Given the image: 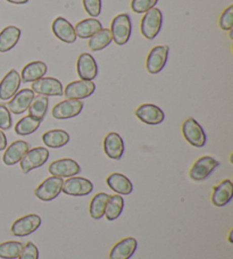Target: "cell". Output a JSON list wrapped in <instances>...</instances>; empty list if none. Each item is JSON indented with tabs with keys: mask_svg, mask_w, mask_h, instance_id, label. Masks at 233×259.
<instances>
[{
	"mask_svg": "<svg viewBox=\"0 0 233 259\" xmlns=\"http://www.w3.org/2000/svg\"><path fill=\"white\" fill-rule=\"evenodd\" d=\"M110 33L116 45L124 46L129 42L132 33V23L129 14H120L113 18Z\"/></svg>",
	"mask_w": 233,
	"mask_h": 259,
	"instance_id": "1",
	"label": "cell"
},
{
	"mask_svg": "<svg viewBox=\"0 0 233 259\" xmlns=\"http://www.w3.org/2000/svg\"><path fill=\"white\" fill-rule=\"evenodd\" d=\"M163 25V14L158 8H151L144 13L140 23V31L144 38L148 40L155 39L161 32Z\"/></svg>",
	"mask_w": 233,
	"mask_h": 259,
	"instance_id": "2",
	"label": "cell"
},
{
	"mask_svg": "<svg viewBox=\"0 0 233 259\" xmlns=\"http://www.w3.org/2000/svg\"><path fill=\"white\" fill-rule=\"evenodd\" d=\"M49 158V150L44 147H36L30 149L21 159V168L25 174L39 168L47 163Z\"/></svg>",
	"mask_w": 233,
	"mask_h": 259,
	"instance_id": "3",
	"label": "cell"
},
{
	"mask_svg": "<svg viewBox=\"0 0 233 259\" xmlns=\"http://www.w3.org/2000/svg\"><path fill=\"white\" fill-rule=\"evenodd\" d=\"M182 134L191 146L202 148L206 145V133L195 118H188L182 123Z\"/></svg>",
	"mask_w": 233,
	"mask_h": 259,
	"instance_id": "4",
	"label": "cell"
},
{
	"mask_svg": "<svg viewBox=\"0 0 233 259\" xmlns=\"http://www.w3.org/2000/svg\"><path fill=\"white\" fill-rule=\"evenodd\" d=\"M218 166H220V163H218L215 158H213V157H200L199 159L195 161L192 167L190 168L189 177L191 178V180H193V181H204V180L209 178V175H211Z\"/></svg>",
	"mask_w": 233,
	"mask_h": 259,
	"instance_id": "5",
	"label": "cell"
},
{
	"mask_svg": "<svg viewBox=\"0 0 233 259\" xmlns=\"http://www.w3.org/2000/svg\"><path fill=\"white\" fill-rule=\"evenodd\" d=\"M63 183V178L50 177L46 179L43 183L39 184V187L34 190V194L40 200L51 201L55 198H57L60 192H62Z\"/></svg>",
	"mask_w": 233,
	"mask_h": 259,
	"instance_id": "6",
	"label": "cell"
},
{
	"mask_svg": "<svg viewBox=\"0 0 233 259\" xmlns=\"http://www.w3.org/2000/svg\"><path fill=\"white\" fill-rule=\"evenodd\" d=\"M169 46H156L149 52L146 59V68L148 73L158 74L165 67L169 58Z\"/></svg>",
	"mask_w": 233,
	"mask_h": 259,
	"instance_id": "7",
	"label": "cell"
},
{
	"mask_svg": "<svg viewBox=\"0 0 233 259\" xmlns=\"http://www.w3.org/2000/svg\"><path fill=\"white\" fill-rule=\"evenodd\" d=\"M31 90L34 94L46 97H58L64 95L63 84L55 77H43L38 81L32 82Z\"/></svg>",
	"mask_w": 233,
	"mask_h": 259,
	"instance_id": "8",
	"label": "cell"
},
{
	"mask_svg": "<svg viewBox=\"0 0 233 259\" xmlns=\"http://www.w3.org/2000/svg\"><path fill=\"white\" fill-rule=\"evenodd\" d=\"M93 190V184L91 181L85 178H68L64 181L62 191L67 196L83 197L90 194Z\"/></svg>",
	"mask_w": 233,
	"mask_h": 259,
	"instance_id": "9",
	"label": "cell"
},
{
	"mask_svg": "<svg viewBox=\"0 0 233 259\" xmlns=\"http://www.w3.org/2000/svg\"><path fill=\"white\" fill-rule=\"evenodd\" d=\"M81 167L75 160L71 158H63L53 161L49 165V173L57 178H73L80 174Z\"/></svg>",
	"mask_w": 233,
	"mask_h": 259,
	"instance_id": "10",
	"label": "cell"
},
{
	"mask_svg": "<svg viewBox=\"0 0 233 259\" xmlns=\"http://www.w3.org/2000/svg\"><path fill=\"white\" fill-rule=\"evenodd\" d=\"M41 217L35 214H30L21 217L12 225V233L16 237H26L40 228Z\"/></svg>",
	"mask_w": 233,
	"mask_h": 259,
	"instance_id": "11",
	"label": "cell"
},
{
	"mask_svg": "<svg viewBox=\"0 0 233 259\" xmlns=\"http://www.w3.org/2000/svg\"><path fill=\"white\" fill-rule=\"evenodd\" d=\"M96 90V84L92 81H73L66 85L64 95L67 99L81 100L90 97Z\"/></svg>",
	"mask_w": 233,
	"mask_h": 259,
	"instance_id": "12",
	"label": "cell"
},
{
	"mask_svg": "<svg viewBox=\"0 0 233 259\" xmlns=\"http://www.w3.org/2000/svg\"><path fill=\"white\" fill-rule=\"evenodd\" d=\"M134 115L148 125H158L165 118V114L163 110L156 105L152 104H143L140 105L134 112Z\"/></svg>",
	"mask_w": 233,
	"mask_h": 259,
	"instance_id": "13",
	"label": "cell"
},
{
	"mask_svg": "<svg viewBox=\"0 0 233 259\" xmlns=\"http://www.w3.org/2000/svg\"><path fill=\"white\" fill-rule=\"evenodd\" d=\"M83 103L81 100L66 99L58 103L53 108V116L57 119H68L76 117L82 112Z\"/></svg>",
	"mask_w": 233,
	"mask_h": 259,
	"instance_id": "14",
	"label": "cell"
},
{
	"mask_svg": "<svg viewBox=\"0 0 233 259\" xmlns=\"http://www.w3.org/2000/svg\"><path fill=\"white\" fill-rule=\"evenodd\" d=\"M21 76L16 69H11L0 82V99L9 100L15 96L21 87Z\"/></svg>",
	"mask_w": 233,
	"mask_h": 259,
	"instance_id": "15",
	"label": "cell"
},
{
	"mask_svg": "<svg viewBox=\"0 0 233 259\" xmlns=\"http://www.w3.org/2000/svg\"><path fill=\"white\" fill-rule=\"evenodd\" d=\"M51 30H53L54 35L58 40L63 41L65 44H74L76 41V34L74 31V26L69 23L66 18L57 17L51 24Z\"/></svg>",
	"mask_w": 233,
	"mask_h": 259,
	"instance_id": "16",
	"label": "cell"
},
{
	"mask_svg": "<svg viewBox=\"0 0 233 259\" xmlns=\"http://www.w3.org/2000/svg\"><path fill=\"white\" fill-rule=\"evenodd\" d=\"M76 71L77 75L81 80L92 81L95 80L98 75V65L96 59L93 58L90 54L83 53L77 58L76 63Z\"/></svg>",
	"mask_w": 233,
	"mask_h": 259,
	"instance_id": "17",
	"label": "cell"
},
{
	"mask_svg": "<svg viewBox=\"0 0 233 259\" xmlns=\"http://www.w3.org/2000/svg\"><path fill=\"white\" fill-rule=\"evenodd\" d=\"M33 98V91L31 89H23L21 91H18L17 94L9 100V103L7 104V108L9 109V112L13 114L21 115L29 109Z\"/></svg>",
	"mask_w": 233,
	"mask_h": 259,
	"instance_id": "18",
	"label": "cell"
},
{
	"mask_svg": "<svg viewBox=\"0 0 233 259\" xmlns=\"http://www.w3.org/2000/svg\"><path fill=\"white\" fill-rule=\"evenodd\" d=\"M125 150L122 137L116 132L107 134L104 140V151L110 159L120 160L123 157Z\"/></svg>",
	"mask_w": 233,
	"mask_h": 259,
	"instance_id": "19",
	"label": "cell"
},
{
	"mask_svg": "<svg viewBox=\"0 0 233 259\" xmlns=\"http://www.w3.org/2000/svg\"><path fill=\"white\" fill-rule=\"evenodd\" d=\"M30 150V145L26 141L17 140L14 141L5 151L3 161L8 166L20 163L27 151Z\"/></svg>",
	"mask_w": 233,
	"mask_h": 259,
	"instance_id": "20",
	"label": "cell"
},
{
	"mask_svg": "<svg viewBox=\"0 0 233 259\" xmlns=\"http://www.w3.org/2000/svg\"><path fill=\"white\" fill-rule=\"evenodd\" d=\"M138 242L134 238H125L121 240L111 248L109 259H130L136 252Z\"/></svg>",
	"mask_w": 233,
	"mask_h": 259,
	"instance_id": "21",
	"label": "cell"
},
{
	"mask_svg": "<svg viewBox=\"0 0 233 259\" xmlns=\"http://www.w3.org/2000/svg\"><path fill=\"white\" fill-rule=\"evenodd\" d=\"M233 198V183L231 180H224L214 188L212 202L216 207H224Z\"/></svg>",
	"mask_w": 233,
	"mask_h": 259,
	"instance_id": "22",
	"label": "cell"
},
{
	"mask_svg": "<svg viewBox=\"0 0 233 259\" xmlns=\"http://www.w3.org/2000/svg\"><path fill=\"white\" fill-rule=\"evenodd\" d=\"M47 69L48 68H47V65L44 62H31L29 64H26L25 66L22 68V73L20 75L21 80L24 83L38 81L40 78L45 77Z\"/></svg>",
	"mask_w": 233,
	"mask_h": 259,
	"instance_id": "23",
	"label": "cell"
},
{
	"mask_svg": "<svg viewBox=\"0 0 233 259\" xmlns=\"http://www.w3.org/2000/svg\"><path fill=\"white\" fill-rule=\"evenodd\" d=\"M21 30L17 26L9 25L0 32V53H7L18 44L21 38Z\"/></svg>",
	"mask_w": 233,
	"mask_h": 259,
	"instance_id": "24",
	"label": "cell"
},
{
	"mask_svg": "<svg viewBox=\"0 0 233 259\" xmlns=\"http://www.w3.org/2000/svg\"><path fill=\"white\" fill-rule=\"evenodd\" d=\"M107 186H108L111 190L119 194H123V196H128L131 194L133 191V184L130 181L129 178L121 173H113L110 174L106 180Z\"/></svg>",
	"mask_w": 233,
	"mask_h": 259,
	"instance_id": "25",
	"label": "cell"
},
{
	"mask_svg": "<svg viewBox=\"0 0 233 259\" xmlns=\"http://www.w3.org/2000/svg\"><path fill=\"white\" fill-rule=\"evenodd\" d=\"M104 29L101 23L97 20V18H86L74 26V31H75L76 36L81 39H90L93 34H96L98 31Z\"/></svg>",
	"mask_w": 233,
	"mask_h": 259,
	"instance_id": "26",
	"label": "cell"
},
{
	"mask_svg": "<svg viewBox=\"0 0 233 259\" xmlns=\"http://www.w3.org/2000/svg\"><path fill=\"white\" fill-rule=\"evenodd\" d=\"M43 141L49 148H62L69 142V134L64 130H50L43 136Z\"/></svg>",
	"mask_w": 233,
	"mask_h": 259,
	"instance_id": "27",
	"label": "cell"
},
{
	"mask_svg": "<svg viewBox=\"0 0 233 259\" xmlns=\"http://www.w3.org/2000/svg\"><path fill=\"white\" fill-rule=\"evenodd\" d=\"M111 41H113V38H111L110 30L101 29L89 39L88 47H89V49L92 50V52H100V50L108 47L111 44Z\"/></svg>",
	"mask_w": 233,
	"mask_h": 259,
	"instance_id": "28",
	"label": "cell"
},
{
	"mask_svg": "<svg viewBox=\"0 0 233 259\" xmlns=\"http://www.w3.org/2000/svg\"><path fill=\"white\" fill-rule=\"evenodd\" d=\"M124 209V199L122 196L119 194H114V196H109L108 201H107L105 215L106 219L108 221H115L119 219L122 214Z\"/></svg>",
	"mask_w": 233,
	"mask_h": 259,
	"instance_id": "29",
	"label": "cell"
},
{
	"mask_svg": "<svg viewBox=\"0 0 233 259\" xmlns=\"http://www.w3.org/2000/svg\"><path fill=\"white\" fill-rule=\"evenodd\" d=\"M41 122L43 121L31 116V115H27V116L21 118L20 121L16 123L15 132L16 134H18V136H22V137L30 136V134L34 133L36 130L39 128Z\"/></svg>",
	"mask_w": 233,
	"mask_h": 259,
	"instance_id": "30",
	"label": "cell"
},
{
	"mask_svg": "<svg viewBox=\"0 0 233 259\" xmlns=\"http://www.w3.org/2000/svg\"><path fill=\"white\" fill-rule=\"evenodd\" d=\"M109 199V194L100 192L97 193L95 197L92 198V200L90 202V216L95 220H100L105 216V209H106V205L107 201Z\"/></svg>",
	"mask_w": 233,
	"mask_h": 259,
	"instance_id": "31",
	"label": "cell"
},
{
	"mask_svg": "<svg viewBox=\"0 0 233 259\" xmlns=\"http://www.w3.org/2000/svg\"><path fill=\"white\" fill-rule=\"evenodd\" d=\"M48 106H49V99L46 96H34L33 100L29 107V113L31 116L44 121L47 112H48Z\"/></svg>",
	"mask_w": 233,
	"mask_h": 259,
	"instance_id": "32",
	"label": "cell"
},
{
	"mask_svg": "<svg viewBox=\"0 0 233 259\" xmlns=\"http://www.w3.org/2000/svg\"><path fill=\"white\" fill-rule=\"evenodd\" d=\"M24 244L18 241H7L0 243V258L17 259L20 257Z\"/></svg>",
	"mask_w": 233,
	"mask_h": 259,
	"instance_id": "33",
	"label": "cell"
},
{
	"mask_svg": "<svg viewBox=\"0 0 233 259\" xmlns=\"http://www.w3.org/2000/svg\"><path fill=\"white\" fill-rule=\"evenodd\" d=\"M218 26L223 31H230L233 29V5H230L221 14L220 20H218Z\"/></svg>",
	"mask_w": 233,
	"mask_h": 259,
	"instance_id": "34",
	"label": "cell"
},
{
	"mask_svg": "<svg viewBox=\"0 0 233 259\" xmlns=\"http://www.w3.org/2000/svg\"><path fill=\"white\" fill-rule=\"evenodd\" d=\"M158 0H132L131 9L137 14H144L151 8H155Z\"/></svg>",
	"mask_w": 233,
	"mask_h": 259,
	"instance_id": "35",
	"label": "cell"
},
{
	"mask_svg": "<svg viewBox=\"0 0 233 259\" xmlns=\"http://www.w3.org/2000/svg\"><path fill=\"white\" fill-rule=\"evenodd\" d=\"M83 8L90 17L95 18L101 13V0H82Z\"/></svg>",
	"mask_w": 233,
	"mask_h": 259,
	"instance_id": "36",
	"label": "cell"
},
{
	"mask_svg": "<svg viewBox=\"0 0 233 259\" xmlns=\"http://www.w3.org/2000/svg\"><path fill=\"white\" fill-rule=\"evenodd\" d=\"M13 126V119L6 105L0 104V130L8 131Z\"/></svg>",
	"mask_w": 233,
	"mask_h": 259,
	"instance_id": "37",
	"label": "cell"
},
{
	"mask_svg": "<svg viewBox=\"0 0 233 259\" xmlns=\"http://www.w3.org/2000/svg\"><path fill=\"white\" fill-rule=\"evenodd\" d=\"M18 259H39V250L33 242H27L22 249Z\"/></svg>",
	"mask_w": 233,
	"mask_h": 259,
	"instance_id": "38",
	"label": "cell"
},
{
	"mask_svg": "<svg viewBox=\"0 0 233 259\" xmlns=\"http://www.w3.org/2000/svg\"><path fill=\"white\" fill-rule=\"evenodd\" d=\"M7 147V138L3 132V130H0V151L6 149Z\"/></svg>",
	"mask_w": 233,
	"mask_h": 259,
	"instance_id": "39",
	"label": "cell"
},
{
	"mask_svg": "<svg viewBox=\"0 0 233 259\" xmlns=\"http://www.w3.org/2000/svg\"><path fill=\"white\" fill-rule=\"evenodd\" d=\"M6 2L11 4H15V5H24L29 2V0H6Z\"/></svg>",
	"mask_w": 233,
	"mask_h": 259,
	"instance_id": "40",
	"label": "cell"
},
{
	"mask_svg": "<svg viewBox=\"0 0 233 259\" xmlns=\"http://www.w3.org/2000/svg\"><path fill=\"white\" fill-rule=\"evenodd\" d=\"M232 233H233V231L231 230L230 233H229V242H231V243L233 242V240H232Z\"/></svg>",
	"mask_w": 233,
	"mask_h": 259,
	"instance_id": "41",
	"label": "cell"
},
{
	"mask_svg": "<svg viewBox=\"0 0 233 259\" xmlns=\"http://www.w3.org/2000/svg\"><path fill=\"white\" fill-rule=\"evenodd\" d=\"M229 32H230V34H229V38H230V39H233V31H232V30H230Z\"/></svg>",
	"mask_w": 233,
	"mask_h": 259,
	"instance_id": "42",
	"label": "cell"
}]
</instances>
